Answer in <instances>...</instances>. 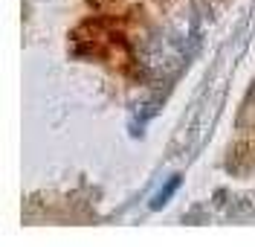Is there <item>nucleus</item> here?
<instances>
[{
    "mask_svg": "<svg viewBox=\"0 0 255 247\" xmlns=\"http://www.w3.org/2000/svg\"><path fill=\"white\" fill-rule=\"evenodd\" d=\"M177 183H180V178H171V181L165 183V189H162V192H159V195L154 198V201H151V207H162V204H165V201H168V198L174 195Z\"/></svg>",
    "mask_w": 255,
    "mask_h": 247,
    "instance_id": "f257e3e1",
    "label": "nucleus"
}]
</instances>
